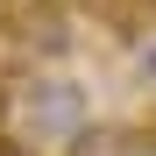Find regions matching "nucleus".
<instances>
[{"label":"nucleus","instance_id":"obj_1","mask_svg":"<svg viewBox=\"0 0 156 156\" xmlns=\"http://www.w3.org/2000/svg\"><path fill=\"white\" fill-rule=\"evenodd\" d=\"M0 114H7V135L14 142H29L36 156H64L92 128V99L64 71H21L7 92H0Z\"/></svg>","mask_w":156,"mask_h":156},{"label":"nucleus","instance_id":"obj_2","mask_svg":"<svg viewBox=\"0 0 156 156\" xmlns=\"http://www.w3.org/2000/svg\"><path fill=\"white\" fill-rule=\"evenodd\" d=\"M0 29H7V43H14V50H29L36 64L71 57V43H78L71 14L57 7V0H14V7H0Z\"/></svg>","mask_w":156,"mask_h":156}]
</instances>
